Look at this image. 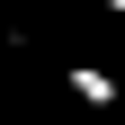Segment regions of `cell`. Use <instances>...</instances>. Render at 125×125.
<instances>
[{
	"mask_svg": "<svg viewBox=\"0 0 125 125\" xmlns=\"http://www.w3.org/2000/svg\"><path fill=\"white\" fill-rule=\"evenodd\" d=\"M62 89H72L81 107H98V116H107V107H125V81L107 72V62H72V72H62Z\"/></svg>",
	"mask_w": 125,
	"mask_h": 125,
	"instance_id": "cell-1",
	"label": "cell"
},
{
	"mask_svg": "<svg viewBox=\"0 0 125 125\" xmlns=\"http://www.w3.org/2000/svg\"><path fill=\"white\" fill-rule=\"evenodd\" d=\"M81 9H107V18H125V0H81Z\"/></svg>",
	"mask_w": 125,
	"mask_h": 125,
	"instance_id": "cell-2",
	"label": "cell"
}]
</instances>
